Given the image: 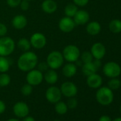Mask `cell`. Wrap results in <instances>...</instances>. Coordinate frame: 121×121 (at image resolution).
I'll return each instance as SVG.
<instances>
[{
	"label": "cell",
	"instance_id": "obj_6",
	"mask_svg": "<svg viewBox=\"0 0 121 121\" xmlns=\"http://www.w3.org/2000/svg\"><path fill=\"white\" fill-rule=\"evenodd\" d=\"M103 72L104 75L108 78H116L120 76L121 73V68L116 62L110 61L104 65Z\"/></svg>",
	"mask_w": 121,
	"mask_h": 121
},
{
	"label": "cell",
	"instance_id": "obj_7",
	"mask_svg": "<svg viewBox=\"0 0 121 121\" xmlns=\"http://www.w3.org/2000/svg\"><path fill=\"white\" fill-rule=\"evenodd\" d=\"M26 80L27 83L31 85L32 86H39L42 83L43 80V72L39 69H32L28 71L26 76Z\"/></svg>",
	"mask_w": 121,
	"mask_h": 121
},
{
	"label": "cell",
	"instance_id": "obj_2",
	"mask_svg": "<svg viewBox=\"0 0 121 121\" xmlns=\"http://www.w3.org/2000/svg\"><path fill=\"white\" fill-rule=\"evenodd\" d=\"M51 69L56 70L61 67L64 62V58L61 52L58 51H53L48 53L46 61Z\"/></svg>",
	"mask_w": 121,
	"mask_h": 121
},
{
	"label": "cell",
	"instance_id": "obj_11",
	"mask_svg": "<svg viewBox=\"0 0 121 121\" xmlns=\"http://www.w3.org/2000/svg\"><path fill=\"white\" fill-rule=\"evenodd\" d=\"M76 26V24L73 19L71 17H64L60 19L58 22V28L59 29L64 32V33H69L72 31Z\"/></svg>",
	"mask_w": 121,
	"mask_h": 121
},
{
	"label": "cell",
	"instance_id": "obj_40",
	"mask_svg": "<svg viewBox=\"0 0 121 121\" xmlns=\"http://www.w3.org/2000/svg\"><path fill=\"white\" fill-rule=\"evenodd\" d=\"M7 121H20V120H19L17 119V118H11V119H9V120H7Z\"/></svg>",
	"mask_w": 121,
	"mask_h": 121
},
{
	"label": "cell",
	"instance_id": "obj_27",
	"mask_svg": "<svg viewBox=\"0 0 121 121\" xmlns=\"http://www.w3.org/2000/svg\"><path fill=\"white\" fill-rule=\"evenodd\" d=\"M11 83V77L7 73H1L0 74V87H6Z\"/></svg>",
	"mask_w": 121,
	"mask_h": 121
},
{
	"label": "cell",
	"instance_id": "obj_34",
	"mask_svg": "<svg viewBox=\"0 0 121 121\" xmlns=\"http://www.w3.org/2000/svg\"><path fill=\"white\" fill-rule=\"evenodd\" d=\"M19 6L22 11H27L29 8V2L26 0H22Z\"/></svg>",
	"mask_w": 121,
	"mask_h": 121
},
{
	"label": "cell",
	"instance_id": "obj_44",
	"mask_svg": "<svg viewBox=\"0 0 121 121\" xmlns=\"http://www.w3.org/2000/svg\"><path fill=\"white\" fill-rule=\"evenodd\" d=\"M26 1H29V2H30V1H33V0H26Z\"/></svg>",
	"mask_w": 121,
	"mask_h": 121
},
{
	"label": "cell",
	"instance_id": "obj_24",
	"mask_svg": "<svg viewBox=\"0 0 121 121\" xmlns=\"http://www.w3.org/2000/svg\"><path fill=\"white\" fill-rule=\"evenodd\" d=\"M69 108L67 104L63 101H58L55 103V111L59 115H64L68 112Z\"/></svg>",
	"mask_w": 121,
	"mask_h": 121
},
{
	"label": "cell",
	"instance_id": "obj_36",
	"mask_svg": "<svg viewBox=\"0 0 121 121\" xmlns=\"http://www.w3.org/2000/svg\"><path fill=\"white\" fill-rule=\"evenodd\" d=\"M7 33V27L4 24L0 23V37L4 36Z\"/></svg>",
	"mask_w": 121,
	"mask_h": 121
},
{
	"label": "cell",
	"instance_id": "obj_25",
	"mask_svg": "<svg viewBox=\"0 0 121 121\" xmlns=\"http://www.w3.org/2000/svg\"><path fill=\"white\" fill-rule=\"evenodd\" d=\"M109 29L114 34L121 32V21L119 19H113L109 24Z\"/></svg>",
	"mask_w": 121,
	"mask_h": 121
},
{
	"label": "cell",
	"instance_id": "obj_26",
	"mask_svg": "<svg viewBox=\"0 0 121 121\" xmlns=\"http://www.w3.org/2000/svg\"><path fill=\"white\" fill-rule=\"evenodd\" d=\"M78 7L74 4H69L66 6L64 9V12L66 17H73L76 12H78Z\"/></svg>",
	"mask_w": 121,
	"mask_h": 121
},
{
	"label": "cell",
	"instance_id": "obj_39",
	"mask_svg": "<svg viewBox=\"0 0 121 121\" xmlns=\"http://www.w3.org/2000/svg\"><path fill=\"white\" fill-rule=\"evenodd\" d=\"M22 121H36V120L32 116H30V115H28L27 116L23 117V120Z\"/></svg>",
	"mask_w": 121,
	"mask_h": 121
},
{
	"label": "cell",
	"instance_id": "obj_13",
	"mask_svg": "<svg viewBox=\"0 0 121 121\" xmlns=\"http://www.w3.org/2000/svg\"><path fill=\"white\" fill-rule=\"evenodd\" d=\"M91 53H92L93 58L101 60L105 55L106 49L103 43L98 42V43H95L92 46L91 48Z\"/></svg>",
	"mask_w": 121,
	"mask_h": 121
},
{
	"label": "cell",
	"instance_id": "obj_31",
	"mask_svg": "<svg viewBox=\"0 0 121 121\" xmlns=\"http://www.w3.org/2000/svg\"><path fill=\"white\" fill-rule=\"evenodd\" d=\"M69 99L67 101V106L70 109H74L77 107L78 105V101L77 100L74 98V97H72V98H69Z\"/></svg>",
	"mask_w": 121,
	"mask_h": 121
},
{
	"label": "cell",
	"instance_id": "obj_5",
	"mask_svg": "<svg viewBox=\"0 0 121 121\" xmlns=\"http://www.w3.org/2000/svg\"><path fill=\"white\" fill-rule=\"evenodd\" d=\"M64 58L69 63H75L81 56L80 49L76 45L70 44L64 48L62 51Z\"/></svg>",
	"mask_w": 121,
	"mask_h": 121
},
{
	"label": "cell",
	"instance_id": "obj_12",
	"mask_svg": "<svg viewBox=\"0 0 121 121\" xmlns=\"http://www.w3.org/2000/svg\"><path fill=\"white\" fill-rule=\"evenodd\" d=\"M13 112L17 117L23 118L29 113V105L24 102H17L13 106Z\"/></svg>",
	"mask_w": 121,
	"mask_h": 121
},
{
	"label": "cell",
	"instance_id": "obj_37",
	"mask_svg": "<svg viewBox=\"0 0 121 121\" xmlns=\"http://www.w3.org/2000/svg\"><path fill=\"white\" fill-rule=\"evenodd\" d=\"M6 110V104L3 100H0V115L4 113Z\"/></svg>",
	"mask_w": 121,
	"mask_h": 121
},
{
	"label": "cell",
	"instance_id": "obj_17",
	"mask_svg": "<svg viewBox=\"0 0 121 121\" xmlns=\"http://www.w3.org/2000/svg\"><path fill=\"white\" fill-rule=\"evenodd\" d=\"M41 9L45 13L51 14L57 10L58 5L54 0H44L41 4Z\"/></svg>",
	"mask_w": 121,
	"mask_h": 121
},
{
	"label": "cell",
	"instance_id": "obj_22",
	"mask_svg": "<svg viewBox=\"0 0 121 121\" xmlns=\"http://www.w3.org/2000/svg\"><path fill=\"white\" fill-rule=\"evenodd\" d=\"M10 61L6 56H0V73H7L10 69Z\"/></svg>",
	"mask_w": 121,
	"mask_h": 121
},
{
	"label": "cell",
	"instance_id": "obj_42",
	"mask_svg": "<svg viewBox=\"0 0 121 121\" xmlns=\"http://www.w3.org/2000/svg\"><path fill=\"white\" fill-rule=\"evenodd\" d=\"M53 121H60V120H53Z\"/></svg>",
	"mask_w": 121,
	"mask_h": 121
},
{
	"label": "cell",
	"instance_id": "obj_19",
	"mask_svg": "<svg viewBox=\"0 0 121 121\" xmlns=\"http://www.w3.org/2000/svg\"><path fill=\"white\" fill-rule=\"evenodd\" d=\"M43 79L46 81L47 83L50 85H53L58 81V76L56 70L50 69H48L46 71V73L43 74Z\"/></svg>",
	"mask_w": 121,
	"mask_h": 121
},
{
	"label": "cell",
	"instance_id": "obj_29",
	"mask_svg": "<svg viewBox=\"0 0 121 121\" xmlns=\"http://www.w3.org/2000/svg\"><path fill=\"white\" fill-rule=\"evenodd\" d=\"M108 88H110L112 91L117 90V89L120 88V87L121 86V82L119 79H117L116 78H112L108 81Z\"/></svg>",
	"mask_w": 121,
	"mask_h": 121
},
{
	"label": "cell",
	"instance_id": "obj_20",
	"mask_svg": "<svg viewBox=\"0 0 121 121\" xmlns=\"http://www.w3.org/2000/svg\"><path fill=\"white\" fill-rule=\"evenodd\" d=\"M101 30V26L98 22H89L86 26V31L91 36L98 35Z\"/></svg>",
	"mask_w": 121,
	"mask_h": 121
},
{
	"label": "cell",
	"instance_id": "obj_28",
	"mask_svg": "<svg viewBox=\"0 0 121 121\" xmlns=\"http://www.w3.org/2000/svg\"><path fill=\"white\" fill-rule=\"evenodd\" d=\"M81 59L83 64H86V63H88V62H91L93 60V56L92 55V53H91V51H84L81 54Z\"/></svg>",
	"mask_w": 121,
	"mask_h": 121
},
{
	"label": "cell",
	"instance_id": "obj_16",
	"mask_svg": "<svg viewBox=\"0 0 121 121\" xmlns=\"http://www.w3.org/2000/svg\"><path fill=\"white\" fill-rule=\"evenodd\" d=\"M27 19L25 16L22 14H19L15 16L12 20V25L16 29L21 30L26 27L27 25Z\"/></svg>",
	"mask_w": 121,
	"mask_h": 121
},
{
	"label": "cell",
	"instance_id": "obj_15",
	"mask_svg": "<svg viewBox=\"0 0 121 121\" xmlns=\"http://www.w3.org/2000/svg\"><path fill=\"white\" fill-rule=\"evenodd\" d=\"M86 83L91 88H99L103 83V79L100 75L95 73L87 76Z\"/></svg>",
	"mask_w": 121,
	"mask_h": 121
},
{
	"label": "cell",
	"instance_id": "obj_30",
	"mask_svg": "<svg viewBox=\"0 0 121 121\" xmlns=\"http://www.w3.org/2000/svg\"><path fill=\"white\" fill-rule=\"evenodd\" d=\"M21 92H22V94L23 95L29 96L33 92V86L31 85H30V84H29V83L24 84L21 88Z\"/></svg>",
	"mask_w": 121,
	"mask_h": 121
},
{
	"label": "cell",
	"instance_id": "obj_21",
	"mask_svg": "<svg viewBox=\"0 0 121 121\" xmlns=\"http://www.w3.org/2000/svg\"><path fill=\"white\" fill-rule=\"evenodd\" d=\"M98 69L95 66L93 61L83 64L82 66V72L86 76H88L91 74L95 73L98 71Z\"/></svg>",
	"mask_w": 121,
	"mask_h": 121
},
{
	"label": "cell",
	"instance_id": "obj_43",
	"mask_svg": "<svg viewBox=\"0 0 121 121\" xmlns=\"http://www.w3.org/2000/svg\"><path fill=\"white\" fill-rule=\"evenodd\" d=\"M120 112H121V105H120Z\"/></svg>",
	"mask_w": 121,
	"mask_h": 121
},
{
	"label": "cell",
	"instance_id": "obj_38",
	"mask_svg": "<svg viewBox=\"0 0 121 121\" xmlns=\"http://www.w3.org/2000/svg\"><path fill=\"white\" fill-rule=\"evenodd\" d=\"M98 121H112V120L108 115H102Z\"/></svg>",
	"mask_w": 121,
	"mask_h": 121
},
{
	"label": "cell",
	"instance_id": "obj_3",
	"mask_svg": "<svg viewBox=\"0 0 121 121\" xmlns=\"http://www.w3.org/2000/svg\"><path fill=\"white\" fill-rule=\"evenodd\" d=\"M98 103L102 105H108L113 101L114 95L112 91L108 87H100L95 94Z\"/></svg>",
	"mask_w": 121,
	"mask_h": 121
},
{
	"label": "cell",
	"instance_id": "obj_32",
	"mask_svg": "<svg viewBox=\"0 0 121 121\" xmlns=\"http://www.w3.org/2000/svg\"><path fill=\"white\" fill-rule=\"evenodd\" d=\"M22 0H7V4L9 7L16 8L19 6Z\"/></svg>",
	"mask_w": 121,
	"mask_h": 121
},
{
	"label": "cell",
	"instance_id": "obj_1",
	"mask_svg": "<svg viewBox=\"0 0 121 121\" xmlns=\"http://www.w3.org/2000/svg\"><path fill=\"white\" fill-rule=\"evenodd\" d=\"M39 58L37 55L33 51H25L18 58L17 66L19 69L24 72H28L34 69L37 66Z\"/></svg>",
	"mask_w": 121,
	"mask_h": 121
},
{
	"label": "cell",
	"instance_id": "obj_9",
	"mask_svg": "<svg viewBox=\"0 0 121 121\" xmlns=\"http://www.w3.org/2000/svg\"><path fill=\"white\" fill-rule=\"evenodd\" d=\"M31 46L36 49H41L46 45V37L44 34L40 32H36L33 34L30 38Z\"/></svg>",
	"mask_w": 121,
	"mask_h": 121
},
{
	"label": "cell",
	"instance_id": "obj_8",
	"mask_svg": "<svg viewBox=\"0 0 121 121\" xmlns=\"http://www.w3.org/2000/svg\"><path fill=\"white\" fill-rule=\"evenodd\" d=\"M62 95L67 98L75 97L78 93V88L75 83L71 81H66L63 83L60 88Z\"/></svg>",
	"mask_w": 121,
	"mask_h": 121
},
{
	"label": "cell",
	"instance_id": "obj_41",
	"mask_svg": "<svg viewBox=\"0 0 121 121\" xmlns=\"http://www.w3.org/2000/svg\"><path fill=\"white\" fill-rule=\"evenodd\" d=\"M112 121H121V117H117V118L114 119Z\"/></svg>",
	"mask_w": 121,
	"mask_h": 121
},
{
	"label": "cell",
	"instance_id": "obj_18",
	"mask_svg": "<svg viewBox=\"0 0 121 121\" xmlns=\"http://www.w3.org/2000/svg\"><path fill=\"white\" fill-rule=\"evenodd\" d=\"M77 73V66L73 63H68L65 64L62 69V73L66 78H71Z\"/></svg>",
	"mask_w": 121,
	"mask_h": 121
},
{
	"label": "cell",
	"instance_id": "obj_35",
	"mask_svg": "<svg viewBox=\"0 0 121 121\" xmlns=\"http://www.w3.org/2000/svg\"><path fill=\"white\" fill-rule=\"evenodd\" d=\"M37 66H38V69L39 71H41V72L46 71L48 69V66L46 62H41L39 64L38 63Z\"/></svg>",
	"mask_w": 121,
	"mask_h": 121
},
{
	"label": "cell",
	"instance_id": "obj_33",
	"mask_svg": "<svg viewBox=\"0 0 121 121\" xmlns=\"http://www.w3.org/2000/svg\"><path fill=\"white\" fill-rule=\"evenodd\" d=\"M73 4H76L77 7H85L88 4L89 0H73Z\"/></svg>",
	"mask_w": 121,
	"mask_h": 121
},
{
	"label": "cell",
	"instance_id": "obj_23",
	"mask_svg": "<svg viewBox=\"0 0 121 121\" xmlns=\"http://www.w3.org/2000/svg\"><path fill=\"white\" fill-rule=\"evenodd\" d=\"M17 46L21 51H22L24 52L29 51V49L31 47L30 41L26 38L20 39L17 42Z\"/></svg>",
	"mask_w": 121,
	"mask_h": 121
},
{
	"label": "cell",
	"instance_id": "obj_10",
	"mask_svg": "<svg viewBox=\"0 0 121 121\" xmlns=\"http://www.w3.org/2000/svg\"><path fill=\"white\" fill-rule=\"evenodd\" d=\"M46 100L51 103H56L60 101L61 99L62 93L60 92L59 88L56 86H51L49 87L45 93Z\"/></svg>",
	"mask_w": 121,
	"mask_h": 121
},
{
	"label": "cell",
	"instance_id": "obj_14",
	"mask_svg": "<svg viewBox=\"0 0 121 121\" xmlns=\"http://www.w3.org/2000/svg\"><path fill=\"white\" fill-rule=\"evenodd\" d=\"M73 18L76 25H84L88 22L90 15L86 10H78Z\"/></svg>",
	"mask_w": 121,
	"mask_h": 121
},
{
	"label": "cell",
	"instance_id": "obj_4",
	"mask_svg": "<svg viewBox=\"0 0 121 121\" xmlns=\"http://www.w3.org/2000/svg\"><path fill=\"white\" fill-rule=\"evenodd\" d=\"M15 49V42L9 36H2L0 38V56H8L11 55Z\"/></svg>",
	"mask_w": 121,
	"mask_h": 121
}]
</instances>
